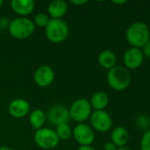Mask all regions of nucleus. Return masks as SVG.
Listing matches in <instances>:
<instances>
[{
	"label": "nucleus",
	"mask_w": 150,
	"mask_h": 150,
	"mask_svg": "<svg viewBox=\"0 0 150 150\" xmlns=\"http://www.w3.org/2000/svg\"><path fill=\"white\" fill-rule=\"evenodd\" d=\"M89 103L95 111L104 110L109 104V96L104 91H96L92 95Z\"/></svg>",
	"instance_id": "obj_16"
},
{
	"label": "nucleus",
	"mask_w": 150,
	"mask_h": 150,
	"mask_svg": "<svg viewBox=\"0 0 150 150\" xmlns=\"http://www.w3.org/2000/svg\"><path fill=\"white\" fill-rule=\"evenodd\" d=\"M118 149L114 143H112L111 142H106L103 146V150H117Z\"/></svg>",
	"instance_id": "obj_24"
},
{
	"label": "nucleus",
	"mask_w": 150,
	"mask_h": 150,
	"mask_svg": "<svg viewBox=\"0 0 150 150\" xmlns=\"http://www.w3.org/2000/svg\"><path fill=\"white\" fill-rule=\"evenodd\" d=\"M30 104L24 98H15L11 100L8 105V112L10 115L15 119H21L26 117L30 112Z\"/></svg>",
	"instance_id": "obj_12"
},
{
	"label": "nucleus",
	"mask_w": 150,
	"mask_h": 150,
	"mask_svg": "<svg viewBox=\"0 0 150 150\" xmlns=\"http://www.w3.org/2000/svg\"><path fill=\"white\" fill-rule=\"evenodd\" d=\"M55 79L54 69L49 65L39 66L34 73V81L39 87L46 88L52 84Z\"/></svg>",
	"instance_id": "obj_10"
},
{
	"label": "nucleus",
	"mask_w": 150,
	"mask_h": 150,
	"mask_svg": "<svg viewBox=\"0 0 150 150\" xmlns=\"http://www.w3.org/2000/svg\"><path fill=\"white\" fill-rule=\"evenodd\" d=\"M131 81L132 76L130 71L124 66L116 65L112 69H109L107 73L108 84L116 91H122L127 89Z\"/></svg>",
	"instance_id": "obj_2"
},
{
	"label": "nucleus",
	"mask_w": 150,
	"mask_h": 150,
	"mask_svg": "<svg viewBox=\"0 0 150 150\" xmlns=\"http://www.w3.org/2000/svg\"><path fill=\"white\" fill-rule=\"evenodd\" d=\"M111 142L118 148H122L126 145L129 141V133L126 128L123 127H115L111 134Z\"/></svg>",
	"instance_id": "obj_15"
},
{
	"label": "nucleus",
	"mask_w": 150,
	"mask_h": 150,
	"mask_svg": "<svg viewBox=\"0 0 150 150\" xmlns=\"http://www.w3.org/2000/svg\"><path fill=\"white\" fill-rule=\"evenodd\" d=\"M87 0H71V3L74 5H83L85 4H87Z\"/></svg>",
	"instance_id": "obj_26"
},
{
	"label": "nucleus",
	"mask_w": 150,
	"mask_h": 150,
	"mask_svg": "<svg viewBox=\"0 0 150 150\" xmlns=\"http://www.w3.org/2000/svg\"><path fill=\"white\" fill-rule=\"evenodd\" d=\"M72 136L76 142L80 146H91L95 138L93 128L85 123H79L74 127Z\"/></svg>",
	"instance_id": "obj_8"
},
{
	"label": "nucleus",
	"mask_w": 150,
	"mask_h": 150,
	"mask_svg": "<svg viewBox=\"0 0 150 150\" xmlns=\"http://www.w3.org/2000/svg\"><path fill=\"white\" fill-rule=\"evenodd\" d=\"M144 58L145 57L142 54L141 49L136 47H130L125 52L123 55L125 68H126L127 69H139L142 65Z\"/></svg>",
	"instance_id": "obj_11"
},
{
	"label": "nucleus",
	"mask_w": 150,
	"mask_h": 150,
	"mask_svg": "<svg viewBox=\"0 0 150 150\" xmlns=\"http://www.w3.org/2000/svg\"><path fill=\"white\" fill-rule=\"evenodd\" d=\"M50 20V16L47 13L39 12L37 13L34 18V25H37L39 27H46Z\"/></svg>",
	"instance_id": "obj_20"
},
{
	"label": "nucleus",
	"mask_w": 150,
	"mask_h": 150,
	"mask_svg": "<svg viewBox=\"0 0 150 150\" xmlns=\"http://www.w3.org/2000/svg\"><path fill=\"white\" fill-rule=\"evenodd\" d=\"M59 141H67L72 135V130L68 123L61 124L56 127L55 130Z\"/></svg>",
	"instance_id": "obj_19"
},
{
	"label": "nucleus",
	"mask_w": 150,
	"mask_h": 150,
	"mask_svg": "<svg viewBox=\"0 0 150 150\" xmlns=\"http://www.w3.org/2000/svg\"><path fill=\"white\" fill-rule=\"evenodd\" d=\"M34 24L33 20L27 17H18L10 20L8 31L11 36L17 40H25L29 38L34 32Z\"/></svg>",
	"instance_id": "obj_3"
},
{
	"label": "nucleus",
	"mask_w": 150,
	"mask_h": 150,
	"mask_svg": "<svg viewBox=\"0 0 150 150\" xmlns=\"http://www.w3.org/2000/svg\"><path fill=\"white\" fill-rule=\"evenodd\" d=\"M3 3H4V1H3V0H0V7L2 6V4H3Z\"/></svg>",
	"instance_id": "obj_31"
},
{
	"label": "nucleus",
	"mask_w": 150,
	"mask_h": 150,
	"mask_svg": "<svg viewBox=\"0 0 150 150\" xmlns=\"http://www.w3.org/2000/svg\"><path fill=\"white\" fill-rule=\"evenodd\" d=\"M136 126L140 129H148L150 127V119L148 116L141 115L136 120Z\"/></svg>",
	"instance_id": "obj_21"
},
{
	"label": "nucleus",
	"mask_w": 150,
	"mask_h": 150,
	"mask_svg": "<svg viewBox=\"0 0 150 150\" xmlns=\"http://www.w3.org/2000/svg\"><path fill=\"white\" fill-rule=\"evenodd\" d=\"M0 150H14L13 149L10 148V147H6V146H4V147H1Z\"/></svg>",
	"instance_id": "obj_29"
},
{
	"label": "nucleus",
	"mask_w": 150,
	"mask_h": 150,
	"mask_svg": "<svg viewBox=\"0 0 150 150\" xmlns=\"http://www.w3.org/2000/svg\"><path fill=\"white\" fill-rule=\"evenodd\" d=\"M77 150H95L92 146H80Z\"/></svg>",
	"instance_id": "obj_27"
},
{
	"label": "nucleus",
	"mask_w": 150,
	"mask_h": 150,
	"mask_svg": "<svg viewBox=\"0 0 150 150\" xmlns=\"http://www.w3.org/2000/svg\"><path fill=\"white\" fill-rule=\"evenodd\" d=\"M112 3L114 4H126V0H122V1H112Z\"/></svg>",
	"instance_id": "obj_28"
},
{
	"label": "nucleus",
	"mask_w": 150,
	"mask_h": 150,
	"mask_svg": "<svg viewBox=\"0 0 150 150\" xmlns=\"http://www.w3.org/2000/svg\"><path fill=\"white\" fill-rule=\"evenodd\" d=\"M126 39L131 47L141 49L150 40V29L149 25L141 21L133 23L126 32Z\"/></svg>",
	"instance_id": "obj_1"
},
{
	"label": "nucleus",
	"mask_w": 150,
	"mask_h": 150,
	"mask_svg": "<svg viewBox=\"0 0 150 150\" xmlns=\"http://www.w3.org/2000/svg\"><path fill=\"white\" fill-rule=\"evenodd\" d=\"M46 120L52 126L57 127L58 125L69 123L71 118L69 114V109L64 105L57 104L51 106L46 114Z\"/></svg>",
	"instance_id": "obj_9"
},
{
	"label": "nucleus",
	"mask_w": 150,
	"mask_h": 150,
	"mask_svg": "<svg viewBox=\"0 0 150 150\" xmlns=\"http://www.w3.org/2000/svg\"><path fill=\"white\" fill-rule=\"evenodd\" d=\"M35 144L42 149H53L59 144V139L55 130L48 127H42L36 130L34 135Z\"/></svg>",
	"instance_id": "obj_6"
},
{
	"label": "nucleus",
	"mask_w": 150,
	"mask_h": 150,
	"mask_svg": "<svg viewBox=\"0 0 150 150\" xmlns=\"http://www.w3.org/2000/svg\"><path fill=\"white\" fill-rule=\"evenodd\" d=\"M89 120L90 127L93 130L99 133H106L110 131L113 124L111 115L105 110L92 112Z\"/></svg>",
	"instance_id": "obj_7"
},
{
	"label": "nucleus",
	"mask_w": 150,
	"mask_h": 150,
	"mask_svg": "<svg viewBox=\"0 0 150 150\" xmlns=\"http://www.w3.org/2000/svg\"><path fill=\"white\" fill-rule=\"evenodd\" d=\"M46 122V114L41 109H35L32 111L29 114V123L31 127L35 129L39 130L43 127Z\"/></svg>",
	"instance_id": "obj_18"
},
{
	"label": "nucleus",
	"mask_w": 150,
	"mask_h": 150,
	"mask_svg": "<svg viewBox=\"0 0 150 150\" xmlns=\"http://www.w3.org/2000/svg\"><path fill=\"white\" fill-rule=\"evenodd\" d=\"M92 113V107L89 100L86 98L76 99L69 108V114L71 120L79 123H84L89 120Z\"/></svg>",
	"instance_id": "obj_5"
},
{
	"label": "nucleus",
	"mask_w": 150,
	"mask_h": 150,
	"mask_svg": "<svg viewBox=\"0 0 150 150\" xmlns=\"http://www.w3.org/2000/svg\"><path fill=\"white\" fill-rule=\"evenodd\" d=\"M98 62L103 69H111L116 66L117 56L113 51L110 49H104L98 55Z\"/></svg>",
	"instance_id": "obj_17"
},
{
	"label": "nucleus",
	"mask_w": 150,
	"mask_h": 150,
	"mask_svg": "<svg viewBox=\"0 0 150 150\" xmlns=\"http://www.w3.org/2000/svg\"><path fill=\"white\" fill-rule=\"evenodd\" d=\"M35 4L33 0H12L11 7L19 17H27L34 10Z\"/></svg>",
	"instance_id": "obj_13"
},
{
	"label": "nucleus",
	"mask_w": 150,
	"mask_h": 150,
	"mask_svg": "<svg viewBox=\"0 0 150 150\" xmlns=\"http://www.w3.org/2000/svg\"><path fill=\"white\" fill-rule=\"evenodd\" d=\"M117 150H131L128 148H126V147H122V148H118Z\"/></svg>",
	"instance_id": "obj_30"
},
{
	"label": "nucleus",
	"mask_w": 150,
	"mask_h": 150,
	"mask_svg": "<svg viewBox=\"0 0 150 150\" xmlns=\"http://www.w3.org/2000/svg\"><path fill=\"white\" fill-rule=\"evenodd\" d=\"M68 5L64 0H54L50 3L48 6V15L50 18L62 19V18L67 13Z\"/></svg>",
	"instance_id": "obj_14"
},
{
	"label": "nucleus",
	"mask_w": 150,
	"mask_h": 150,
	"mask_svg": "<svg viewBox=\"0 0 150 150\" xmlns=\"http://www.w3.org/2000/svg\"><path fill=\"white\" fill-rule=\"evenodd\" d=\"M70 33L68 24L64 19L50 18L45 27V35L49 41L54 44L65 41Z\"/></svg>",
	"instance_id": "obj_4"
},
{
	"label": "nucleus",
	"mask_w": 150,
	"mask_h": 150,
	"mask_svg": "<svg viewBox=\"0 0 150 150\" xmlns=\"http://www.w3.org/2000/svg\"><path fill=\"white\" fill-rule=\"evenodd\" d=\"M141 150H150V129L147 130L141 139Z\"/></svg>",
	"instance_id": "obj_22"
},
{
	"label": "nucleus",
	"mask_w": 150,
	"mask_h": 150,
	"mask_svg": "<svg viewBox=\"0 0 150 150\" xmlns=\"http://www.w3.org/2000/svg\"><path fill=\"white\" fill-rule=\"evenodd\" d=\"M9 23H10V20L9 19H6L4 18H0V28H2V29L8 28Z\"/></svg>",
	"instance_id": "obj_25"
},
{
	"label": "nucleus",
	"mask_w": 150,
	"mask_h": 150,
	"mask_svg": "<svg viewBox=\"0 0 150 150\" xmlns=\"http://www.w3.org/2000/svg\"><path fill=\"white\" fill-rule=\"evenodd\" d=\"M141 51H142L144 57L150 59V40L141 48Z\"/></svg>",
	"instance_id": "obj_23"
}]
</instances>
